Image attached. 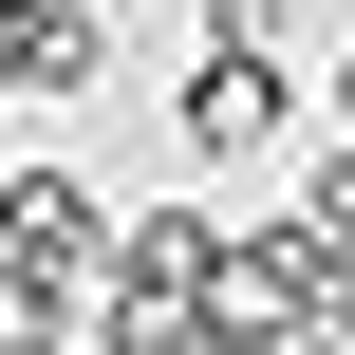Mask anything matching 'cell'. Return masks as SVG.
Listing matches in <instances>:
<instances>
[{
  "mask_svg": "<svg viewBox=\"0 0 355 355\" xmlns=\"http://www.w3.org/2000/svg\"><path fill=\"white\" fill-rule=\"evenodd\" d=\"M168 131H187V168L300 150V56H187V75H168Z\"/></svg>",
  "mask_w": 355,
  "mask_h": 355,
  "instance_id": "cell-2",
  "label": "cell"
},
{
  "mask_svg": "<svg viewBox=\"0 0 355 355\" xmlns=\"http://www.w3.org/2000/svg\"><path fill=\"white\" fill-rule=\"evenodd\" d=\"M206 56H300V0H206Z\"/></svg>",
  "mask_w": 355,
  "mask_h": 355,
  "instance_id": "cell-5",
  "label": "cell"
},
{
  "mask_svg": "<svg viewBox=\"0 0 355 355\" xmlns=\"http://www.w3.org/2000/svg\"><path fill=\"white\" fill-rule=\"evenodd\" d=\"M0 355H94V337H19V318H0Z\"/></svg>",
  "mask_w": 355,
  "mask_h": 355,
  "instance_id": "cell-6",
  "label": "cell"
},
{
  "mask_svg": "<svg viewBox=\"0 0 355 355\" xmlns=\"http://www.w3.org/2000/svg\"><path fill=\"white\" fill-rule=\"evenodd\" d=\"M112 187L94 168H56V150H19L0 168V318L19 337H94V300H112Z\"/></svg>",
  "mask_w": 355,
  "mask_h": 355,
  "instance_id": "cell-1",
  "label": "cell"
},
{
  "mask_svg": "<svg viewBox=\"0 0 355 355\" xmlns=\"http://www.w3.org/2000/svg\"><path fill=\"white\" fill-rule=\"evenodd\" d=\"M281 225H300V243L355 281V131H318V168H300V206H281Z\"/></svg>",
  "mask_w": 355,
  "mask_h": 355,
  "instance_id": "cell-4",
  "label": "cell"
},
{
  "mask_svg": "<svg viewBox=\"0 0 355 355\" xmlns=\"http://www.w3.org/2000/svg\"><path fill=\"white\" fill-rule=\"evenodd\" d=\"M318 94H337V131H355V56H337V75H318Z\"/></svg>",
  "mask_w": 355,
  "mask_h": 355,
  "instance_id": "cell-7",
  "label": "cell"
},
{
  "mask_svg": "<svg viewBox=\"0 0 355 355\" xmlns=\"http://www.w3.org/2000/svg\"><path fill=\"white\" fill-rule=\"evenodd\" d=\"M0 94H19V112L112 94V0H0Z\"/></svg>",
  "mask_w": 355,
  "mask_h": 355,
  "instance_id": "cell-3",
  "label": "cell"
}]
</instances>
